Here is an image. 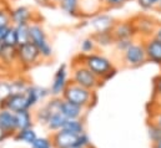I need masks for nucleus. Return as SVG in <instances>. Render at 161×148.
<instances>
[{"label": "nucleus", "instance_id": "f257e3e1", "mask_svg": "<svg viewBox=\"0 0 161 148\" xmlns=\"http://www.w3.org/2000/svg\"><path fill=\"white\" fill-rule=\"evenodd\" d=\"M76 59L81 64H84L91 72H94L99 78H101L104 82L116 75V69L114 67L113 61L104 55L95 54V52L89 55L79 54Z\"/></svg>", "mask_w": 161, "mask_h": 148}, {"label": "nucleus", "instance_id": "f03ea898", "mask_svg": "<svg viewBox=\"0 0 161 148\" xmlns=\"http://www.w3.org/2000/svg\"><path fill=\"white\" fill-rule=\"evenodd\" d=\"M70 81L84 87V88L90 90V91H96L104 83V81L101 78H99L94 72H91L76 57L71 62V78H70Z\"/></svg>", "mask_w": 161, "mask_h": 148}, {"label": "nucleus", "instance_id": "7ed1b4c3", "mask_svg": "<svg viewBox=\"0 0 161 148\" xmlns=\"http://www.w3.org/2000/svg\"><path fill=\"white\" fill-rule=\"evenodd\" d=\"M63 100L70 101L73 103H76L81 107L89 110L90 107L94 106V103L96 102V93L95 91H90L87 88H84L79 85L74 83V82H69V85L66 86L64 93H63Z\"/></svg>", "mask_w": 161, "mask_h": 148}, {"label": "nucleus", "instance_id": "20e7f679", "mask_svg": "<svg viewBox=\"0 0 161 148\" xmlns=\"http://www.w3.org/2000/svg\"><path fill=\"white\" fill-rule=\"evenodd\" d=\"M30 42H33L38 47L42 60L53 59L54 49L47 39L46 31L40 21H34L30 24Z\"/></svg>", "mask_w": 161, "mask_h": 148}, {"label": "nucleus", "instance_id": "39448f33", "mask_svg": "<svg viewBox=\"0 0 161 148\" xmlns=\"http://www.w3.org/2000/svg\"><path fill=\"white\" fill-rule=\"evenodd\" d=\"M41 55L38 47L33 42L18 46V62L21 70L31 69L41 62Z\"/></svg>", "mask_w": 161, "mask_h": 148}, {"label": "nucleus", "instance_id": "423d86ee", "mask_svg": "<svg viewBox=\"0 0 161 148\" xmlns=\"http://www.w3.org/2000/svg\"><path fill=\"white\" fill-rule=\"evenodd\" d=\"M122 59L126 66L129 67H140L141 65H144L147 61V56H146V51H145V46L144 42H134L124 54H122Z\"/></svg>", "mask_w": 161, "mask_h": 148}, {"label": "nucleus", "instance_id": "0eeeda50", "mask_svg": "<svg viewBox=\"0 0 161 148\" xmlns=\"http://www.w3.org/2000/svg\"><path fill=\"white\" fill-rule=\"evenodd\" d=\"M70 80H69V70H68V65L66 64H61L55 74L53 76V81L51 85L49 87L51 97H61L66 86L69 85Z\"/></svg>", "mask_w": 161, "mask_h": 148}, {"label": "nucleus", "instance_id": "6e6552de", "mask_svg": "<svg viewBox=\"0 0 161 148\" xmlns=\"http://www.w3.org/2000/svg\"><path fill=\"white\" fill-rule=\"evenodd\" d=\"M61 102H63V97H51V98H49L41 107H39L36 111L34 112L35 121L38 123L42 124V126H46L49 118L53 114L60 112Z\"/></svg>", "mask_w": 161, "mask_h": 148}, {"label": "nucleus", "instance_id": "1a4fd4ad", "mask_svg": "<svg viewBox=\"0 0 161 148\" xmlns=\"http://www.w3.org/2000/svg\"><path fill=\"white\" fill-rule=\"evenodd\" d=\"M10 16L13 25H21V24H31L34 21H40V18L36 13L25 5H19L15 8H10Z\"/></svg>", "mask_w": 161, "mask_h": 148}, {"label": "nucleus", "instance_id": "9d476101", "mask_svg": "<svg viewBox=\"0 0 161 148\" xmlns=\"http://www.w3.org/2000/svg\"><path fill=\"white\" fill-rule=\"evenodd\" d=\"M25 97L28 100L29 108L33 110L40 102L47 100L49 97H51V93H50V90L47 87H42V86H38V85L31 83L30 87L28 88V91L25 92Z\"/></svg>", "mask_w": 161, "mask_h": 148}, {"label": "nucleus", "instance_id": "9b49d317", "mask_svg": "<svg viewBox=\"0 0 161 148\" xmlns=\"http://www.w3.org/2000/svg\"><path fill=\"white\" fill-rule=\"evenodd\" d=\"M116 24L115 19L108 14H96L91 16L89 25L94 29V34H103V33H111L114 25Z\"/></svg>", "mask_w": 161, "mask_h": 148}, {"label": "nucleus", "instance_id": "f8f14e48", "mask_svg": "<svg viewBox=\"0 0 161 148\" xmlns=\"http://www.w3.org/2000/svg\"><path fill=\"white\" fill-rule=\"evenodd\" d=\"M132 21H134V25L136 28L137 35L142 36L144 40L147 39V37L154 36V33H155V29H156L158 24L153 18L145 16V15H140V16L135 18Z\"/></svg>", "mask_w": 161, "mask_h": 148}, {"label": "nucleus", "instance_id": "ddd939ff", "mask_svg": "<svg viewBox=\"0 0 161 148\" xmlns=\"http://www.w3.org/2000/svg\"><path fill=\"white\" fill-rule=\"evenodd\" d=\"M111 35L114 40H122V39H135L137 35L136 28L134 25L132 20H122V21H116L111 30Z\"/></svg>", "mask_w": 161, "mask_h": 148}, {"label": "nucleus", "instance_id": "4468645a", "mask_svg": "<svg viewBox=\"0 0 161 148\" xmlns=\"http://www.w3.org/2000/svg\"><path fill=\"white\" fill-rule=\"evenodd\" d=\"M0 127L9 135V137H14V135L19 131L16 122V113L9 111L4 107H0Z\"/></svg>", "mask_w": 161, "mask_h": 148}, {"label": "nucleus", "instance_id": "2eb2a0df", "mask_svg": "<svg viewBox=\"0 0 161 148\" xmlns=\"http://www.w3.org/2000/svg\"><path fill=\"white\" fill-rule=\"evenodd\" d=\"M78 137L76 135H73L68 131H58L51 133V142L54 148H71L74 147L78 142Z\"/></svg>", "mask_w": 161, "mask_h": 148}, {"label": "nucleus", "instance_id": "dca6fc26", "mask_svg": "<svg viewBox=\"0 0 161 148\" xmlns=\"http://www.w3.org/2000/svg\"><path fill=\"white\" fill-rule=\"evenodd\" d=\"M147 61H151L154 64H158L161 66V41L156 37L151 36L145 39L144 41Z\"/></svg>", "mask_w": 161, "mask_h": 148}, {"label": "nucleus", "instance_id": "f3484780", "mask_svg": "<svg viewBox=\"0 0 161 148\" xmlns=\"http://www.w3.org/2000/svg\"><path fill=\"white\" fill-rule=\"evenodd\" d=\"M86 111H87L86 108L81 107V106L76 105V103H73L70 101L63 100V102H61L60 112H61V114L66 119H79V118H84Z\"/></svg>", "mask_w": 161, "mask_h": 148}, {"label": "nucleus", "instance_id": "a211bd4d", "mask_svg": "<svg viewBox=\"0 0 161 148\" xmlns=\"http://www.w3.org/2000/svg\"><path fill=\"white\" fill-rule=\"evenodd\" d=\"M0 107H4V108L14 112V113L25 111V110H30L25 95H11Z\"/></svg>", "mask_w": 161, "mask_h": 148}, {"label": "nucleus", "instance_id": "6ab92c4d", "mask_svg": "<svg viewBox=\"0 0 161 148\" xmlns=\"http://www.w3.org/2000/svg\"><path fill=\"white\" fill-rule=\"evenodd\" d=\"M14 65L19 66V62H18V47L4 46L1 56H0V66L6 67V69H11Z\"/></svg>", "mask_w": 161, "mask_h": 148}, {"label": "nucleus", "instance_id": "aec40b11", "mask_svg": "<svg viewBox=\"0 0 161 148\" xmlns=\"http://www.w3.org/2000/svg\"><path fill=\"white\" fill-rule=\"evenodd\" d=\"M31 82L25 76H14L10 78V88L11 95H25Z\"/></svg>", "mask_w": 161, "mask_h": 148}, {"label": "nucleus", "instance_id": "412c9836", "mask_svg": "<svg viewBox=\"0 0 161 148\" xmlns=\"http://www.w3.org/2000/svg\"><path fill=\"white\" fill-rule=\"evenodd\" d=\"M16 122H18V130H28L33 128L35 123V116L33 110H25L16 113Z\"/></svg>", "mask_w": 161, "mask_h": 148}, {"label": "nucleus", "instance_id": "4be33fe9", "mask_svg": "<svg viewBox=\"0 0 161 148\" xmlns=\"http://www.w3.org/2000/svg\"><path fill=\"white\" fill-rule=\"evenodd\" d=\"M80 4L81 0H61L58 6L68 15L73 16V18H78L81 16L80 11Z\"/></svg>", "mask_w": 161, "mask_h": 148}, {"label": "nucleus", "instance_id": "5701e85b", "mask_svg": "<svg viewBox=\"0 0 161 148\" xmlns=\"http://www.w3.org/2000/svg\"><path fill=\"white\" fill-rule=\"evenodd\" d=\"M39 136H38V133H36V131L34 128H28V130H20V131H18L14 135L13 140L16 141V142H20V143H25V145H28L30 147L35 142V140Z\"/></svg>", "mask_w": 161, "mask_h": 148}, {"label": "nucleus", "instance_id": "b1692460", "mask_svg": "<svg viewBox=\"0 0 161 148\" xmlns=\"http://www.w3.org/2000/svg\"><path fill=\"white\" fill-rule=\"evenodd\" d=\"M13 25L11 23V16H10V8L5 5L4 8L0 9V41L5 36L10 26Z\"/></svg>", "mask_w": 161, "mask_h": 148}, {"label": "nucleus", "instance_id": "393cba45", "mask_svg": "<svg viewBox=\"0 0 161 148\" xmlns=\"http://www.w3.org/2000/svg\"><path fill=\"white\" fill-rule=\"evenodd\" d=\"M64 131H68L73 135L80 136L82 133L86 132V127H85V121L84 118H79V119H66L65 126L63 128Z\"/></svg>", "mask_w": 161, "mask_h": 148}, {"label": "nucleus", "instance_id": "a878e982", "mask_svg": "<svg viewBox=\"0 0 161 148\" xmlns=\"http://www.w3.org/2000/svg\"><path fill=\"white\" fill-rule=\"evenodd\" d=\"M65 122H66V118L61 114V112H59V113L53 114L49 118V121H47V123H46L45 127L47 128V131H50L51 133H54V132L61 131L64 128V126H65Z\"/></svg>", "mask_w": 161, "mask_h": 148}, {"label": "nucleus", "instance_id": "bb28decb", "mask_svg": "<svg viewBox=\"0 0 161 148\" xmlns=\"http://www.w3.org/2000/svg\"><path fill=\"white\" fill-rule=\"evenodd\" d=\"M15 34L18 39V46L30 42V24L15 25Z\"/></svg>", "mask_w": 161, "mask_h": 148}, {"label": "nucleus", "instance_id": "cd10ccee", "mask_svg": "<svg viewBox=\"0 0 161 148\" xmlns=\"http://www.w3.org/2000/svg\"><path fill=\"white\" fill-rule=\"evenodd\" d=\"M11 96L10 88V78L5 76H0V106Z\"/></svg>", "mask_w": 161, "mask_h": 148}, {"label": "nucleus", "instance_id": "c85d7f7f", "mask_svg": "<svg viewBox=\"0 0 161 148\" xmlns=\"http://www.w3.org/2000/svg\"><path fill=\"white\" fill-rule=\"evenodd\" d=\"M97 49V44L96 41L94 40V37H85L80 44V54H84V55H89V54H94L95 50Z\"/></svg>", "mask_w": 161, "mask_h": 148}, {"label": "nucleus", "instance_id": "c756f323", "mask_svg": "<svg viewBox=\"0 0 161 148\" xmlns=\"http://www.w3.org/2000/svg\"><path fill=\"white\" fill-rule=\"evenodd\" d=\"M94 40L96 41L97 46H110L115 42L111 33H103V34H92Z\"/></svg>", "mask_w": 161, "mask_h": 148}, {"label": "nucleus", "instance_id": "7c9ffc66", "mask_svg": "<svg viewBox=\"0 0 161 148\" xmlns=\"http://www.w3.org/2000/svg\"><path fill=\"white\" fill-rule=\"evenodd\" d=\"M3 45L4 46H9V47H18V39L15 34V28L14 25L10 26V29L8 30V33L5 34V36L3 39Z\"/></svg>", "mask_w": 161, "mask_h": 148}, {"label": "nucleus", "instance_id": "2f4dec72", "mask_svg": "<svg viewBox=\"0 0 161 148\" xmlns=\"http://www.w3.org/2000/svg\"><path fill=\"white\" fill-rule=\"evenodd\" d=\"M147 132H149V138L151 141V145L159 142L161 140V127H159L158 124H155L154 122H149Z\"/></svg>", "mask_w": 161, "mask_h": 148}, {"label": "nucleus", "instance_id": "473e14b6", "mask_svg": "<svg viewBox=\"0 0 161 148\" xmlns=\"http://www.w3.org/2000/svg\"><path fill=\"white\" fill-rule=\"evenodd\" d=\"M30 148H54L50 137H38Z\"/></svg>", "mask_w": 161, "mask_h": 148}, {"label": "nucleus", "instance_id": "72a5a7b5", "mask_svg": "<svg viewBox=\"0 0 161 148\" xmlns=\"http://www.w3.org/2000/svg\"><path fill=\"white\" fill-rule=\"evenodd\" d=\"M134 42H135V39H122V40H116L114 42V45L118 51H121L124 54Z\"/></svg>", "mask_w": 161, "mask_h": 148}, {"label": "nucleus", "instance_id": "f704fd0d", "mask_svg": "<svg viewBox=\"0 0 161 148\" xmlns=\"http://www.w3.org/2000/svg\"><path fill=\"white\" fill-rule=\"evenodd\" d=\"M76 147L79 148H90L92 146V143H91V140H90V137L87 136V133L85 132V133H82L80 135L79 137H78V142H76V145H75Z\"/></svg>", "mask_w": 161, "mask_h": 148}, {"label": "nucleus", "instance_id": "c9c22d12", "mask_svg": "<svg viewBox=\"0 0 161 148\" xmlns=\"http://www.w3.org/2000/svg\"><path fill=\"white\" fill-rule=\"evenodd\" d=\"M137 4L142 10H151L159 5V0H137Z\"/></svg>", "mask_w": 161, "mask_h": 148}, {"label": "nucleus", "instance_id": "e433bc0d", "mask_svg": "<svg viewBox=\"0 0 161 148\" xmlns=\"http://www.w3.org/2000/svg\"><path fill=\"white\" fill-rule=\"evenodd\" d=\"M126 1L129 0H101L105 8H119V6H122Z\"/></svg>", "mask_w": 161, "mask_h": 148}, {"label": "nucleus", "instance_id": "4c0bfd02", "mask_svg": "<svg viewBox=\"0 0 161 148\" xmlns=\"http://www.w3.org/2000/svg\"><path fill=\"white\" fill-rule=\"evenodd\" d=\"M154 96L161 101V75L154 80Z\"/></svg>", "mask_w": 161, "mask_h": 148}, {"label": "nucleus", "instance_id": "58836bf2", "mask_svg": "<svg viewBox=\"0 0 161 148\" xmlns=\"http://www.w3.org/2000/svg\"><path fill=\"white\" fill-rule=\"evenodd\" d=\"M150 122H154L155 124H158L159 127H161V110H156V111H151V118Z\"/></svg>", "mask_w": 161, "mask_h": 148}, {"label": "nucleus", "instance_id": "ea45409f", "mask_svg": "<svg viewBox=\"0 0 161 148\" xmlns=\"http://www.w3.org/2000/svg\"><path fill=\"white\" fill-rule=\"evenodd\" d=\"M8 138H10V137H9V135H8V133H6V132L0 127V143H3L4 141H6Z\"/></svg>", "mask_w": 161, "mask_h": 148}, {"label": "nucleus", "instance_id": "a19ab883", "mask_svg": "<svg viewBox=\"0 0 161 148\" xmlns=\"http://www.w3.org/2000/svg\"><path fill=\"white\" fill-rule=\"evenodd\" d=\"M154 37L159 39L161 41V25H158L156 29H155V33H154Z\"/></svg>", "mask_w": 161, "mask_h": 148}, {"label": "nucleus", "instance_id": "79ce46f5", "mask_svg": "<svg viewBox=\"0 0 161 148\" xmlns=\"http://www.w3.org/2000/svg\"><path fill=\"white\" fill-rule=\"evenodd\" d=\"M38 5H41V6H50V1L49 0H34Z\"/></svg>", "mask_w": 161, "mask_h": 148}, {"label": "nucleus", "instance_id": "37998d69", "mask_svg": "<svg viewBox=\"0 0 161 148\" xmlns=\"http://www.w3.org/2000/svg\"><path fill=\"white\" fill-rule=\"evenodd\" d=\"M151 148H161V140L159 141V142H156V143L151 145Z\"/></svg>", "mask_w": 161, "mask_h": 148}, {"label": "nucleus", "instance_id": "c03bdc74", "mask_svg": "<svg viewBox=\"0 0 161 148\" xmlns=\"http://www.w3.org/2000/svg\"><path fill=\"white\" fill-rule=\"evenodd\" d=\"M49 1H50V4H51V5H58L61 0H49Z\"/></svg>", "mask_w": 161, "mask_h": 148}, {"label": "nucleus", "instance_id": "a18cd8bd", "mask_svg": "<svg viewBox=\"0 0 161 148\" xmlns=\"http://www.w3.org/2000/svg\"><path fill=\"white\" fill-rule=\"evenodd\" d=\"M5 5H6V4H5V1H4V0H0V9H1V8H4Z\"/></svg>", "mask_w": 161, "mask_h": 148}, {"label": "nucleus", "instance_id": "49530a36", "mask_svg": "<svg viewBox=\"0 0 161 148\" xmlns=\"http://www.w3.org/2000/svg\"><path fill=\"white\" fill-rule=\"evenodd\" d=\"M3 47H4V45H3V42L0 41V56H1V52H3Z\"/></svg>", "mask_w": 161, "mask_h": 148}, {"label": "nucleus", "instance_id": "de8ad7c7", "mask_svg": "<svg viewBox=\"0 0 161 148\" xmlns=\"http://www.w3.org/2000/svg\"><path fill=\"white\" fill-rule=\"evenodd\" d=\"M156 9H158V10H159V11H160V13H161V1H160V3H159V5L156 6Z\"/></svg>", "mask_w": 161, "mask_h": 148}, {"label": "nucleus", "instance_id": "09e8293b", "mask_svg": "<svg viewBox=\"0 0 161 148\" xmlns=\"http://www.w3.org/2000/svg\"><path fill=\"white\" fill-rule=\"evenodd\" d=\"M158 108H159V110H161V103H159V105H158Z\"/></svg>", "mask_w": 161, "mask_h": 148}, {"label": "nucleus", "instance_id": "8fccbe9b", "mask_svg": "<svg viewBox=\"0 0 161 148\" xmlns=\"http://www.w3.org/2000/svg\"><path fill=\"white\" fill-rule=\"evenodd\" d=\"M4 1H13V0H4Z\"/></svg>", "mask_w": 161, "mask_h": 148}, {"label": "nucleus", "instance_id": "3c124183", "mask_svg": "<svg viewBox=\"0 0 161 148\" xmlns=\"http://www.w3.org/2000/svg\"><path fill=\"white\" fill-rule=\"evenodd\" d=\"M29 148H30V147H29Z\"/></svg>", "mask_w": 161, "mask_h": 148}]
</instances>
